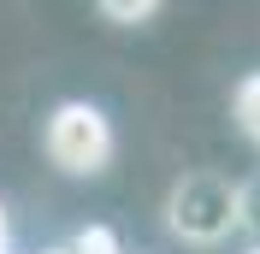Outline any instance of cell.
Instances as JSON below:
<instances>
[{
  "label": "cell",
  "mask_w": 260,
  "mask_h": 254,
  "mask_svg": "<svg viewBox=\"0 0 260 254\" xmlns=\"http://www.w3.org/2000/svg\"><path fill=\"white\" fill-rule=\"evenodd\" d=\"M254 254H260V248H254Z\"/></svg>",
  "instance_id": "8992f818"
},
{
  "label": "cell",
  "mask_w": 260,
  "mask_h": 254,
  "mask_svg": "<svg viewBox=\"0 0 260 254\" xmlns=\"http://www.w3.org/2000/svg\"><path fill=\"white\" fill-rule=\"evenodd\" d=\"M237 124L260 142V77H248L243 89H237Z\"/></svg>",
  "instance_id": "277c9868"
},
{
  "label": "cell",
  "mask_w": 260,
  "mask_h": 254,
  "mask_svg": "<svg viewBox=\"0 0 260 254\" xmlns=\"http://www.w3.org/2000/svg\"><path fill=\"white\" fill-rule=\"evenodd\" d=\"M65 254H124V248H118V237L107 231V225H83L77 242H71Z\"/></svg>",
  "instance_id": "3957f363"
},
{
  "label": "cell",
  "mask_w": 260,
  "mask_h": 254,
  "mask_svg": "<svg viewBox=\"0 0 260 254\" xmlns=\"http://www.w3.org/2000/svg\"><path fill=\"white\" fill-rule=\"evenodd\" d=\"M172 225L183 237H195V242H213V237H225L237 225V195L225 183H213V177H189L172 195Z\"/></svg>",
  "instance_id": "7a4b0ae2"
},
{
  "label": "cell",
  "mask_w": 260,
  "mask_h": 254,
  "mask_svg": "<svg viewBox=\"0 0 260 254\" xmlns=\"http://www.w3.org/2000/svg\"><path fill=\"white\" fill-rule=\"evenodd\" d=\"M0 254H6V213H0Z\"/></svg>",
  "instance_id": "5b68a950"
},
{
  "label": "cell",
  "mask_w": 260,
  "mask_h": 254,
  "mask_svg": "<svg viewBox=\"0 0 260 254\" xmlns=\"http://www.w3.org/2000/svg\"><path fill=\"white\" fill-rule=\"evenodd\" d=\"M48 154L59 172H101L107 160H113V124L101 118V107H89V101H65L59 112L48 118Z\"/></svg>",
  "instance_id": "6da1fadb"
}]
</instances>
